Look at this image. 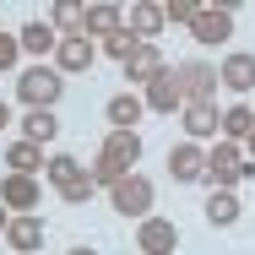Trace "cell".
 Returning <instances> with one entry per match:
<instances>
[{
  "instance_id": "obj_17",
  "label": "cell",
  "mask_w": 255,
  "mask_h": 255,
  "mask_svg": "<svg viewBox=\"0 0 255 255\" xmlns=\"http://www.w3.org/2000/svg\"><path fill=\"white\" fill-rule=\"evenodd\" d=\"M163 5H152V0H141V5H130V16H125V33L136 38V44H157V33H163Z\"/></svg>"
},
{
  "instance_id": "obj_2",
  "label": "cell",
  "mask_w": 255,
  "mask_h": 255,
  "mask_svg": "<svg viewBox=\"0 0 255 255\" xmlns=\"http://www.w3.org/2000/svg\"><path fill=\"white\" fill-rule=\"evenodd\" d=\"M65 93V76L54 71V65H27V71H16V98L27 103V109H54Z\"/></svg>"
},
{
  "instance_id": "obj_16",
  "label": "cell",
  "mask_w": 255,
  "mask_h": 255,
  "mask_svg": "<svg viewBox=\"0 0 255 255\" xmlns=\"http://www.w3.org/2000/svg\"><path fill=\"white\" fill-rule=\"evenodd\" d=\"M141 98H147L152 114H179V109H185V93H179V76H174V71H163L157 82H147Z\"/></svg>"
},
{
  "instance_id": "obj_18",
  "label": "cell",
  "mask_w": 255,
  "mask_h": 255,
  "mask_svg": "<svg viewBox=\"0 0 255 255\" xmlns=\"http://www.w3.org/2000/svg\"><path fill=\"white\" fill-rule=\"evenodd\" d=\"M82 33L87 38H114V33H125V16H120V5H109V0H98V5H87L82 11Z\"/></svg>"
},
{
  "instance_id": "obj_22",
  "label": "cell",
  "mask_w": 255,
  "mask_h": 255,
  "mask_svg": "<svg viewBox=\"0 0 255 255\" xmlns=\"http://www.w3.org/2000/svg\"><path fill=\"white\" fill-rule=\"evenodd\" d=\"M54 136H60V120H54V109H27V114H22V141H33V147H49Z\"/></svg>"
},
{
  "instance_id": "obj_1",
  "label": "cell",
  "mask_w": 255,
  "mask_h": 255,
  "mask_svg": "<svg viewBox=\"0 0 255 255\" xmlns=\"http://www.w3.org/2000/svg\"><path fill=\"white\" fill-rule=\"evenodd\" d=\"M245 179H255V157L234 141H212L206 147V190H239Z\"/></svg>"
},
{
  "instance_id": "obj_15",
  "label": "cell",
  "mask_w": 255,
  "mask_h": 255,
  "mask_svg": "<svg viewBox=\"0 0 255 255\" xmlns=\"http://www.w3.org/2000/svg\"><path fill=\"white\" fill-rule=\"evenodd\" d=\"M217 76H223V87H228V93H239V98L255 93V54H250V49H234L223 65H217Z\"/></svg>"
},
{
  "instance_id": "obj_7",
  "label": "cell",
  "mask_w": 255,
  "mask_h": 255,
  "mask_svg": "<svg viewBox=\"0 0 255 255\" xmlns=\"http://www.w3.org/2000/svg\"><path fill=\"white\" fill-rule=\"evenodd\" d=\"M179 125H185V141H223V109L217 103H185Z\"/></svg>"
},
{
  "instance_id": "obj_9",
  "label": "cell",
  "mask_w": 255,
  "mask_h": 255,
  "mask_svg": "<svg viewBox=\"0 0 255 255\" xmlns=\"http://www.w3.org/2000/svg\"><path fill=\"white\" fill-rule=\"evenodd\" d=\"M38 201H44V185H38L33 174H5V179H0V206H11V217L38 212Z\"/></svg>"
},
{
  "instance_id": "obj_14",
  "label": "cell",
  "mask_w": 255,
  "mask_h": 255,
  "mask_svg": "<svg viewBox=\"0 0 255 255\" xmlns=\"http://www.w3.org/2000/svg\"><path fill=\"white\" fill-rule=\"evenodd\" d=\"M5 239H11V255H38V250H44V217H38V212L11 217Z\"/></svg>"
},
{
  "instance_id": "obj_19",
  "label": "cell",
  "mask_w": 255,
  "mask_h": 255,
  "mask_svg": "<svg viewBox=\"0 0 255 255\" xmlns=\"http://www.w3.org/2000/svg\"><path fill=\"white\" fill-rule=\"evenodd\" d=\"M141 114H147V98H141V93H114V98L103 103V120H109L114 130H136Z\"/></svg>"
},
{
  "instance_id": "obj_31",
  "label": "cell",
  "mask_w": 255,
  "mask_h": 255,
  "mask_svg": "<svg viewBox=\"0 0 255 255\" xmlns=\"http://www.w3.org/2000/svg\"><path fill=\"white\" fill-rule=\"evenodd\" d=\"M65 255H98V250H93V245H71Z\"/></svg>"
},
{
  "instance_id": "obj_5",
  "label": "cell",
  "mask_w": 255,
  "mask_h": 255,
  "mask_svg": "<svg viewBox=\"0 0 255 255\" xmlns=\"http://www.w3.org/2000/svg\"><path fill=\"white\" fill-rule=\"evenodd\" d=\"M98 163H109L120 179L136 174V163H141V136H136V130H109L103 147H98Z\"/></svg>"
},
{
  "instance_id": "obj_3",
  "label": "cell",
  "mask_w": 255,
  "mask_h": 255,
  "mask_svg": "<svg viewBox=\"0 0 255 255\" xmlns=\"http://www.w3.org/2000/svg\"><path fill=\"white\" fill-rule=\"evenodd\" d=\"M152 201H157V190H152L147 174H125V179L109 190V206H114L120 217H130V223H147V217H152Z\"/></svg>"
},
{
  "instance_id": "obj_8",
  "label": "cell",
  "mask_w": 255,
  "mask_h": 255,
  "mask_svg": "<svg viewBox=\"0 0 255 255\" xmlns=\"http://www.w3.org/2000/svg\"><path fill=\"white\" fill-rule=\"evenodd\" d=\"M168 179H174V185H201V179H206V147H201V141L168 147Z\"/></svg>"
},
{
  "instance_id": "obj_27",
  "label": "cell",
  "mask_w": 255,
  "mask_h": 255,
  "mask_svg": "<svg viewBox=\"0 0 255 255\" xmlns=\"http://www.w3.org/2000/svg\"><path fill=\"white\" fill-rule=\"evenodd\" d=\"M16 60H22V38L16 33H0V76H11Z\"/></svg>"
},
{
  "instance_id": "obj_11",
  "label": "cell",
  "mask_w": 255,
  "mask_h": 255,
  "mask_svg": "<svg viewBox=\"0 0 255 255\" xmlns=\"http://www.w3.org/2000/svg\"><path fill=\"white\" fill-rule=\"evenodd\" d=\"M136 250H141V255H174V250H179V228L152 212L147 223H136Z\"/></svg>"
},
{
  "instance_id": "obj_6",
  "label": "cell",
  "mask_w": 255,
  "mask_h": 255,
  "mask_svg": "<svg viewBox=\"0 0 255 255\" xmlns=\"http://www.w3.org/2000/svg\"><path fill=\"white\" fill-rule=\"evenodd\" d=\"M190 38L206 44V49H223V44L234 38V11H228V5H201L196 22H190Z\"/></svg>"
},
{
  "instance_id": "obj_10",
  "label": "cell",
  "mask_w": 255,
  "mask_h": 255,
  "mask_svg": "<svg viewBox=\"0 0 255 255\" xmlns=\"http://www.w3.org/2000/svg\"><path fill=\"white\" fill-rule=\"evenodd\" d=\"M93 60H98V44L87 33H76V38H60V49H54L49 65L60 76H82V71H93Z\"/></svg>"
},
{
  "instance_id": "obj_23",
  "label": "cell",
  "mask_w": 255,
  "mask_h": 255,
  "mask_svg": "<svg viewBox=\"0 0 255 255\" xmlns=\"http://www.w3.org/2000/svg\"><path fill=\"white\" fill-rule=\"evenodd\" d=\"M250 136H255V109H250V103H234V109H223V141L245 147Z\"/></svg>"
},
{
  "instance_id": "obj_32",
  "label": "cell",
  "mask_w": 255,
  "mask_h": 255,
  "mask_svg": "<svg viewBox=\"0 0 255 255\" xmlns=\"http://www.w3.org/2000/svg\"><path fill=\"white\" fill-rule=\"evenodd\" d=\"M5 228H11V206H0V234H5Z\"/></svg>"
},
{
  "instance_id": "obj_28",
  "label": "cell",
  "mask_w": 255,
  "mask_h": 255,
  "mask_svg": "<svg viewBox=\"0 0 255 255\" xmlns=\"http://www.w3.org/2000/svg\"><path fill=\"white\" fill-rule=\"evenodd\" d=\"M93 190H98V185H93V174H87V179L65 185V190H60V201H65V206H87V201H93Z\"/></svg>"
},
{
  "instance_id": "obj_13",
  "label": "cell",
  "mask_w": 255,
  "mask_h": 255,
  "mask_svg": "<svg viewBox=\"0 0 255 255\" xmlns=\"http://www.w3.org/2000/svg\"><path fill=\"white\" fill-rule=\"evenodd\" d=\"M16 38H22V54H33V65H49L54 49H60V33H54V22H38V16H33V22L16 33Z\"/></svg>"
},
{
  "instance_id": "obj_33",
  "label": "cell",
  "mask_w": 255,
  "mask_h": 255,
  "mask_svg": "<svg viewBox=\"0 0 255 255\" xmlns=\"http://www.w3.org/2000/svg\"><path fill=\"white\" fill-rule=\"evenodd\" d=\"M245 152H250V157H255V136H250V141H245Z\"/></svg>"
},
{
  "instance_id": "obj_30",
  "label": "cell",
  "mask_w": 255,
  "mask_h": 255,
  "mask_svg": "<svg viewBox=\"0 0 255 255\" xmlns=\"http://www.w3.org/2000/svg\"><path fill=\"white\" fill-rule=\"evenodd\" d=\"M5 125H11V103L0 98V130H5Z\"/></svg>"
},
{
  "instance_id": "obj_26",
  "label": "cell",
  "mask_w": 255,
  "mask_h": 255,
  "mask_svg": "<svg viewBox=\"0 0 255 255\" xmlns=\"http://www.w3.org/2000/svg\"><path fill=\"white\" fill-rule=\"evenodd\" d=\"M98 54H109L114 65H125V60L136 54V38H130V33H114V38H103V44H98Z\"/></svg>"
},
{
  "instance_id": "obj_20",
  "label": "cell",
  "mask_w": 255,
  "mask_h": 255,
  "mask_svg": "<svg viewBox=\"0 0 255 255\" xmlns=\"http://www.w3.org/2000/svg\"><path fill=\"white\" fill-rule=\"evenodd\" d=\"M206 223L212 228H234L239 217H245V206H239V190H206Z\"/></svg>"
},
{
  "instance_id": "obj_21",
  "label": "cell",
  "mask_w": 255,
  "mask_h": 255,
  "mask_svg": "<svg viewBox=\"0 0 255 255\" xmlns=\"http://www.w3.org/2000/svg\"><path fill=\"white\" fill-rule=\"evenodd\" d=\"M5 168H11V174H33V179H38V174H44V168H49V152H44V147H33V141H22V136H16V141H11V147H5Z\"/></svg>"
},
{
  "instance_id": "obj_12",
  "label": "cell",
  "mask_w": 255,
  "mask_h": 255,
  "mask_svg": "<svg viewBox=\"0 0 255 255\" xmlns=\"http://www.w3.org/2000/svg\"><path fill=\"white\" fill-rule=\"evenodd\" d=\"M120 71H125V82H130V87H147V82H157V76L168 71V60H163L157 44H136V54H130Z\"/></svg>"
},
{
  "instance_id": "obj_29",
  "label": "cell",
  "mask_w": 255,
  "mask_h": 255,
  "mask_svg": "<svg viewBox=\"0 0 255 255\" xmlns=\"http://www.w3.org/2000/svg\"><path fill=\"white\" fill-rule=\"evenodd\" d=\"M196 11H201L196 0H168V5H163V16H168V22H185V27L196 22Z\"/></svg>"
},
{
  "instance_id": "obj_4",
  "label": "cell",
  "mask_w": 255,
  "mask_h": 255,
  "mask_svg": "<svg viewBox=\"0 0 255 255\" xmlns=\"http://www.w3.org/2000/svg\"><path fill=\"white\" fill-rule=\"evenodd\" d=\"M174 76H179V93H185V103H217L223 76H217L206 60H185V65H174Z\"/></svg>"
},
{
  "instance_id": "obj_25",
  "label": "cell",
  "mask_w": 255,
  "mask_h": 255,
  "mask_svg": "<svg viewBox=\"0 0 255 255\" xmlns=\"http://www.w3.org/2000/svg\"><path fill=\"white\" fill-rule=\"evenodd\" d=\"M49 22H54L60 38H76V33H82V5H76V0H60V5L49 11Z\"/></svg>"
},
{
  "instance_id": "obj_24",
  "label": "cell",
  "mask_w": 255,
  "mask_h": 255,
  "mask_svg": "<svg viewBox=\"0 0 255 255\" xmlns=\"http://www.w3.org/2000/svg\"><path fill=\"white\" fill-rule=\"evenodd\" d=\"M44 179H49L54 190H65V185L87 179V168H82V157H71V152H54V157H49V168H44Z\"/></svg>"
}]
</instances>
